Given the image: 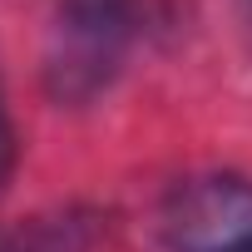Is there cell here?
Wrapping results in <instances>:
<instances>
[{"instance_id":"cell-1","label":"cell","mask_w":252,"mask_h":252,"mask_svg":"<svg viewBox=\"0 0 252 252\" xmlns=\"http://www.w3.org/2000/svg\"><path fill=\"white\" fill-rule=\"evenodd\" d=\"M134 0H55V30L45 55V89L60 104H89L104 94L134 45Z\"/></svg>"},{"instance_id":"cell-2","label":"cell","mask_w":252,"mask_h":252,"mask_svg":"<svg viewBox=\"0 0 252 252\" xmlns=\"http://www.w3.org/2000/svg\"><path fill=\"white\" fill-rule=\"evenodd\" d=\"M158 237L168 252H252V178L193 173L158 203Z\"/></svg>"},{"instance_id":"cell-3","label":"cell","mask_w":252,"mask_h":252,"mask_svg":"<svg viewBox=\"0 0 252 252\" xmlns=\"http://www.w3.org/2000/svg\"><path fill=\"white\" fill-rule=\"evenodd\" d=\"M94 218L64 213V218H35L15 232H0V252H89Z\"/></svg>"},{"instance_id":"cell-4","label":"cell","mask_w":252,"mask_h":252,"mask_svg":"<svg viewBox=\"0 0 252 252\" xmlns=\"http://www.w3.org/2000/svg\"><path fill=\"white\" fill-rule=\"evenodd\" d=\"M15 158H20V144H15V129H10V119H5V109H0V193L10 188V173H15Z\"/></svg>"}]
</instances>
